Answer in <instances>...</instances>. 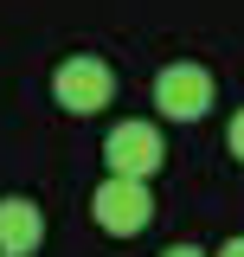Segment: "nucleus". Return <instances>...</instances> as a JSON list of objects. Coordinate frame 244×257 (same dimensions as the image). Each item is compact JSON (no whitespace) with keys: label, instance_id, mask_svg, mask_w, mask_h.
<instances>
[{"label":"nucleus","instance_id":"obj_1","mask_svg":"<svg viewBox=\"0 0 244 257\" xmlns=\"http://www.w3.org/2000/svg\"><path fill=\"white\" fill-rule=\"evenodd\" d=\"M52 96H58L64 116H96V109H109V96H116V71L90 52H77V58H64L52 71Z\"/></svg>","mask_w":244,"mask_h":257},{"label":"nucleus","instance_id":"obj_2","mask_svg":"<svg viewBox=\"0 0 244 257\" xmlns=\"http://www.w3.org/2000/svg\"><path fill=\"white\" fill-rule=\"evenodd\" d=\"M90 219L109 231V238H135L142 225L154 219V193L148 180H129V174H109L103 187L90 193Z\"/></svg>","mask_w":244,"mask_h":257},{"label":"nucleus","instance_id":"obj_3","mask_svg":"<svg viewBox=\"0 0 244 257\" xmlns=\"http://www.w3.org/2000/svg\"><path fill=\"white\" fill-rule=\"evenodd\" d=\"M154 109L167 122H199L212 109V71L206 64H167L154 77Z\"/></svg>","mask_w":244,"mask_h":257},{"label":"nucleus","instance_id":"obj_4","mask_svg":"<svg viewBox=\"0 0 244 257\" xmlns=\"http://www.w3.org/2000/svg\"><path fill=\"white\" fill-rule=\"evenodd\" d=\"M103 161H109V174L154 180L161 161H167V142H161V128H154V122H116V128H109V142H103Z\"/></svg>","mask_w":244,"mask_h":257},{"label":"nucleus","instance_id":"obj_5","mask_svg":"<svg viewBox=\"0 0 244 257\" xmlns=\"http://www.w3.org/2000/svg\"><path fill=\"white\" fill-rule=\"evenodd\" d=\"M39 238H45V212L20 193H7L0 199V257H32Z\"/></svg>","mask_w":244,"mask_h":257},{"label":"nucleus","instance_id":"obj_6","mask_svg":"<svg viewBox=\"0 0 244 257\" xmlns=\"http://www.w3.org/2000/svg\"><path fill=\"white\" fill-rule=\"evenodd\" d=\"M225 148H231V155L244 161V109H238V116H231V128H225Z\"/></svg>","mask_w":244,"mask_h":257},{"label":"nucleus","instance_id":"obj_7","mask_svg":"<svg viewBox=\"0 0 244 257\" xmlns=\"http://www.w3.org/2000/svg\"><path fill=\"white\" fill-rule=\"evenodd\" d=\"M161 257H206V251H199V244H167Z\"/></svg>","mask_w":244,"mask_h":257},{"label":"nucleus","instance_id":"obj_8","mask_svg":"<svg viewBox=\"0 0 244 257\" xmlns=\"http://www.w3.org/2000/svg\"><path fill=\"white\" fill-rule=\"evenodd\" d=\"M212 257H244V238H231V244H218Z\"/></svg>","mask_w":244,"mask_h":257}]
</instances>
